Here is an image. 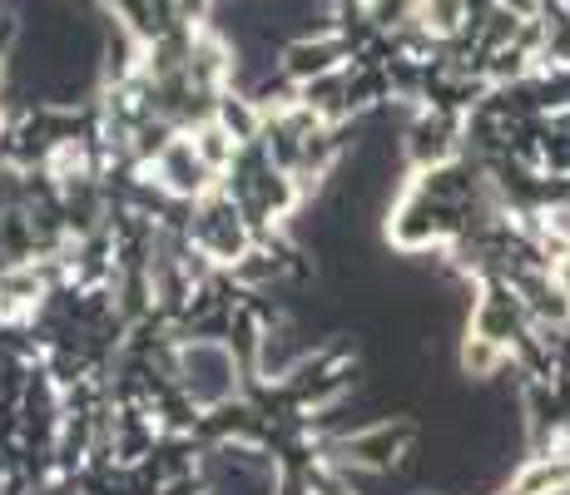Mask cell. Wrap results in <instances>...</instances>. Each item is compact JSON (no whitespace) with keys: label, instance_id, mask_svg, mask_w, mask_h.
Returning <instances> with one entry per match:
<instances>
[{"label":"cell","instance_id":"30bf717a","mask_svg":"<svg viewBox=\"0 0 570 495\" xmlns=\"http://www.w3.org/2000/svg\"><path fill=\"white\" fill-rule=\"evenodd\" d=\"M288 60H293V75H323L327 70V46H298Z\"/></svg>","mask_w":570,"mask_h":495},{"label":"cell","instance_id":"3957f363","mask_svg":"<svg viewBox=\"0 0 570 495\" xmlns=\"http://www.w3.org/2000/svg\"><path fill=\"white\" fill-rule=\"evenodd\" d=\"M155 169H159V184H164V189L179 194V198L204 194V189H208V179H214V164L204 159L194 139H169V145L159 149Z\"/></svg>","mask_w":570,"mask_h":495},{"label":"cell","instance_id":"8992f818","mask_svg":"<svg viewBox=\"0 0 570 495\" xmlns=\"http://www.w3.org/2000/svg\"><path fill=\"white\" fill-rule=\"evenodd\" d=\"M462 367L471 372V377H491V372L501 367V337L476 333V337L466 343V352H462Z\"/></svg>","mask_w":570,"mask_h":495},{"label":"cell","instance_id":"7a4b0ae2","mask_svg":"<svg viewBox=\"0 0 570 495\" xmlns=\"http://www.w3.org/2000/svg\"><path fill=\"white\" fill-rule=\"evenodd\" d=\"M204 491L208 495H278V471L263 451L248 446H218L204 461Z\"/></svg>","mask_w":570,"mask_h":495},{"label":"cell","instance_id":"5b68a950","mask_svg":"<svg viewBox=\"0 0 570 495\" xmlns=\"http://www.w3.org/2000/svg\"><path fill=\"white\" fill-rule=\"evenodd\" d=\"M402 436H407V432H392V426H377V432L353 436V442H347V456H353V461H363V466H387V461H392V451H397Z\"/></svg>","mask_w":570,"mask_h":495},{"label":"cell","instance_id":"9c48e42d","mask_svg":"<svg viewBox=\"0 0 570 495\" xmlns=\"http://www.w3.org/2000/svg\"><path fill=\"white\" fill-rule=\"evenodd\" d=\"M194 145H199V154H204V159H208V164H214V174H218V169H224V164H228V159H234L238 139H234V135H228V129H224V125H204V129H199V135H194Z\"/></svg>","mask_w":570,"mask_h":495},{"label":"cell","instance_id":"ba28073f","mask_svg":"<svg viewBox=\"0 0 570 495\" xmlns=\"http://www.w3.org/2000/svg\"><path fill=\"white\" fill-rule=\"evenodd\" d=\"M288 337L293 333H278V337L268 333V343H263V372H268V377H288V372L298 367L303 343H288Z\"/></svg>","mask_w":570,"mask_h":495},{"label":"cell","instance_id":"277c9868","mask_svg":"<svg viewBox=\"0 0 570 495\" xmlns=\"http://www.w3.org/2000/svg\"><path fill=\"white\" fill-rule=\"evenodd\" d=\"M199 248H204V258H218V263L238 258V253L248 248L244 224H238L234 204H224V198H218V204L204 208V218H199Z\"/></svg>","mask_w":570,"mask_h":495},{"label":"cell","instance_id":"6da1fadb","mask_svg":"<svg viewBox=\"0 0 570 495\" xmlns=\"http://www.w3.org/2000/svg\"><path fill=\"white\" fill-rule=\"evenodd\" d=\"M179 377L194 406H224L238 396V362L224 343H189L179 352Z\"/></svg>","mask_w":570,"mask_h":495},{"label":"cell","instance_id":"52a82bcc","mask_svg":"<svg viewBox=\"0 0 570 495\" xmlns=\"http://www.w3.org/2000/svg\"><path fill=\"white\" fill-rule=\"evenodd\" d=\"M466 20V0H426L422 6V26L432 36H456Z\"/></svg>","mask_w":570,"mask_h":495}]
</instances>
